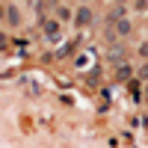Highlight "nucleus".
<instances>
[{
  "instance_id": "20e7f679",
  "label": "nucleus",
  "mask_w": 148,
  "mask_h": 148,
  "mask_svg": "<svg viewBox=\"0 0 148 148\" xmlns=\"http://www.w3.org/2000/svg\"><path fill=\"white\" fill-rule=\"evenodd\" d=\"M6 24H12V27H18L21 24V12H18V6H6Z\"/></svg>"
},
{
  "instance_id": "9d476101",
  "label": "nucleus",
  "mask_w": 148,
  "mask_h": 148,
  "mask_svg": "<svg viewBox=\"0 0 148 148\" xmlns=\"http://www.w3.org/2000/svg\"><path fill=\"white\" fill-rule=\"evenodd\" d=\"M133 9H139V12H145V9H148V0H136V6H133Z\"/></svg>"
},
{
  "instance_id": "f8f14e48",
  "label": "nucleus",
  "mask_w": 148,
  "mask_h": 148,
  "mask_svg": "<svg viewBox=\"0 0 148 148\" xmlns=\"http://www.w3.org/2000/svg\"><path fill=\"white\" fill-rule=\"evenodd\" d=\"M24 3H33V0H24Z\"/></svg>"
},
{
  "instance_id": "9b49d317",
  "label": "nucleus",
  "mask_w": 148,
  "mask_h": 148,
  "mask_svg": "<svg viewBox=\"0 0 148 148\" xmlns=\"http://www.w3.org/2000/svg\"><path fill=\"white\" fill-rule=\"evenodd\" d=\"M139 77H142V80L148 77V65H142V68H139Z\"/></svg>"
},
{
  "instance_id": "0eeeda50",
  "label": "nucleus",
  "mask_w": 148,
  "mask_h": 148,
  "mask_svg": "<svg viewBox=\"0 0 148 148\" xmlns=\"http://www.w3.org/2000/svg\"><path fill=\"white\" fill-rule=\"evenodd\" d=\"M68 18H74L71 9L68 6H56V21H68Z\"/></svg>"
},
{
  "instance_id": "7ed1b4c3",
  "label": "nucleus",
  "mask_w": 148,
  "mask_h": 148,
  "mask_svg": "<svg viewBox=\"0 0 148 148\" xmlns=\"http://www.w3.org/2000/svg\"><path fill=\"white\" fill-rule=\"evenodd\" d=\"M107 21H110V24H119V21H125V6H121V3H116L113 9L107 12Z\"/></svg>"
},
{
  "instance_id": "423d86ee",
  "label": "nucleus",
  "mask_w": 148,
  "mask_h": 148,
  "mask_svg": "<svg viewBox=\"0 0 148 148\" xmlns=\"http://www.w3.org/2000/svg\"><path fill=\"white\" fill-rule=\"evenodd\" d=\"M130 30H133V27H130V21H127V18L116 24V33H119V36H130Z\"/></svg>"
},
{
  "instance_id": "f03ea898",
  "label": "nucleus",
  "mask_w": 148,
  "mask_h": 148,
  "mask_svg": "<svg viewBox=\"0 0 148 148\" xmlns=\"http://www.w3.org/2000/svg\"><path fill=\"white\" fill-rule=\"evenodd\" d=\"M42 30H45L47 39H59V36H62V30H59V21H53V18H45V21H42Z\"/></svg>"
},
{
  "instance_id": "39448f33",
  "label": "nucleus",
  "mask_w": 148,
  "mask_h": 148,
  "mask_svg": "<svg viewBox=\"0 0 148 148\" xmlns=\"http://www.w3.org/2000/svg\"><path fill=\"white\" fill-rule=\"evenodd\" d=\"M110 62L113 65H125V51H121V47H113V51H110Z\"/></svg>"
},
{
  "instance_id": "6e6552de",
  "label": "nucleus",
  "mask_w": 148,
  "mask_h": 148,
  "mask_svg": "<svg viewBox=\"0 0 148 148\" xmlns=\"http://www.w3.org/2000/svg\"><path fill=\"white\" fill-rule=\"evenodd\" d=\"M139 56H142V59H148V42H142V45H139Z\"/></svg>"
},
{
  "instance_id": "f257e3e1",
  "label": "nucleus",
  "mask_w": 148,
  "mask_h": 148,
  "mask_svg": "<svg viewBox=\"0 0 148 148\" xmlns=\"http://www.w3.org/2000/svg\"><path fill=\"white\" fill-rule=\"evenodd\" d=\"M92 9L89 6H80L77 12H74V24H77V27H89V24H92Z\"/></svg>"
},
{
  "instance_id": "1a4fd4ad",
  "label": "nucleus",
  "mask_w": 148,
  "mask_h": 148,
  "mask_svg": "<svg viewBox=\"0 0 148 148\" xmlns=\"http://www.w3.org/2000/svg\"><path fill=\"white\" fill-rule=\"evenodd\" d=\"M127 74H130V68H127V65H119V77H121V80H125Z\"/></svg>"
}]
</instances>
